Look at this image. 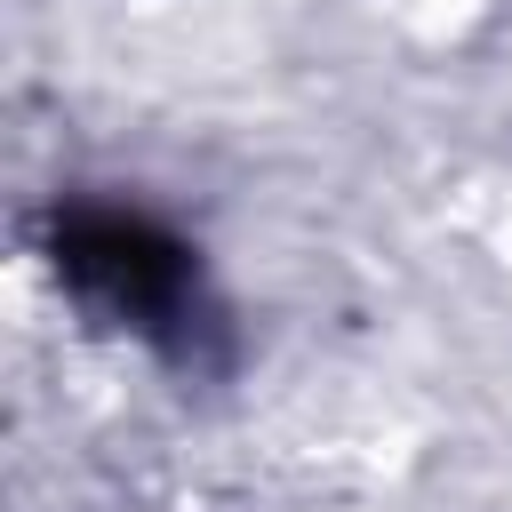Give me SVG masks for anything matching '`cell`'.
I'll return each mask as SVG.
<instances>
[{
    "instance_id": "cell-1",
    "label": "cell",
    "mask_w": 512,
    "mask_h": 512,
    "mask_svg": "<svg viewBox=\"0 0 512 512\" xmlns=\"http://www.w3.org/2000/svg\"><path fill=\"white\" fill-rule=\"evenodd\" d=\"M56 272L88 304H104L112 320L152 328V336L184 328V312H192V248L128 208H64L56 216Z\"/></svg>"
}]
</instances>
